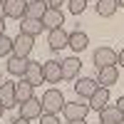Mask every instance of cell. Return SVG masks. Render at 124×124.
I'll list each match as a JSON object with an SVG mask.
<instances>
[{"label": "cell", "mask_w": 124, "mask_h": 124, "mask_svg": "<svg viewBox=\"0 0 124 124\" xmlns=\"http://www.w3.org/2000/svg\"><path fill=\"white\" fill-rule=\"evenodd\" d=\"M40 104H42V114H60L62 107H65V97H62V89H45L42 99H40Z\"/></svg>", "instance_id": "obj_1"}, {"label": "cell", "mask_w": 124, "mask_h": 124, "mask_svg": "<svg viewBox=\"0 0 124 124\" xmlns=\"http://www.w3.org/2000/svg\"><path fill=\"white\" fill-rule=\"evenodd\" d=\"M62 114H65L67 122H85L89 114V104L87 102H65Z\"/></svg>", "instance_id": "obj_2"}, {"label": "cell", "mask_w": 124, "mask_h": 124, "mask_svg": "<svg viewBox=\"0 0 124 124\" xmlns=\"http://www.w3.org/2000/svg\"><path fill=\"white\" fill-rule=\"evenodd\" d=\"M32 47H35V37H30V35H25V32H17V37H13V55H17V57H30Z\"/></svg>", "instance_id": "obj_3"}, {"label": "cell", "mask_w": 124, "mask_h": 124, "mask_svg": "<svg viewBox=\"0 0 124 124\" xmlns=\"http://www.w3.org/2000/svg\"><path fill=\"white\" fill-rule=\"evenodd\" d=\"M117 52L112 47H99L94 50V55H92V62H94V67L102 70V67H112V65H117Z\"/></svg>", "instance_id": "obj_4"}, {"label": "cell", "mask_w": 124, "mask_h": 124, "mask_svg": "<svg viewBox=\"0 0 124 124\" xmlns=\"http://www.w3.org/2000/svg\"><path fill=\"white\" fill-rule=\"evenodd\" d=\"M40 23H42V27L50 32V30H57V27H62V25H65V15H62V10L47 8V10H45V15L40 17Z\"/></svg>", "instance_id": "obj_5"}, {"label": "cell", "mask_w": 124, "mask_h": 124, "mask_svg": "<svg viewBox=\"0 0 124 124\" xmlns=\"http://www.w3.org/2000/svg\"><path fill=\"white\" fill-rule=\"evenodd\" d=\"M97 85L99 87H112V85H117L119 82V70H117V65H112V67H102V70H97Z\"/></svg>", "instance_id": "obj_6"}, {"label": "cell", "mask_w": 124, "mask_h": 124, "mask_svg": "<svg viewBox=\"0 0 124 124\" xmlns=\"http://www.w3.org/2000/svg\"><path fill=\"white\" fill-rule=\"evenodd\" d=\"M0 104H3L5 109H13V107H17V97H15V82L5 79L3 85H0Z\"/></svg>", "instance_id": "obj_7"}, {"label": "cell", "mask_w": 124, "mask_h": 124, "mask_svg": "<svg viewBox=\"0 0 124 124\" xmlns=\"http://www.w3.org/2000/svg\"><path fill=\"white\" fill-rule=\"evenodd\" d=\"M60 67H62V79H77L79 75V70H82V60L79 57H65L60 62Z\"/></svg>", "instance_id": "obj_8"}, {"label": "cell", "mask_w": 124, "mask_h": 124, "mask_svg": "<svg viewBox=\"0 0 124 124\" xmlns=\"http://www.w3.org/2000/svg\"><path fill=\"white\" fill-rule=\"evenodd\" d=\"M67 40H70V32H65L62 27L50 30V32H47V47L52 50V52H57V50H65V47H67Z\"/></svg>", "instance_id": "obj_9"}, {"label": "cell", "mask_w": 124, "mask_h": 124, "mask_svg": "<svg viewBox=\"0 0 124 124\" xmlns=\"http://www.w3.org/2000/svg\"><path fill=\"white\" fill-rule=\"evenodd\" d=\"M97 79L94 77H79L77 82H75V92H77V97H82V99H89L92 94L97 92Z\"/></svg>", "instance_id": "obj_10"}, {"label": "cell", "mask_w": 124, "mask_h": 124, "mask_svg": "<svg viewBox=\"0 0 124 124\" xmlns=\"http://www.w3.org/2000/svg\"><path fill=\"white\" fill-rule=\"evenodd\" d=\"M42 79L50 82V85H57V82L62 79V67L57 60H47L42 62Z\"/></svg>", "instance_id": "obj_11"}, {"label": "cell", "mask_w": 124, "mask_h": 124, "mask_svg": "<svg viewBox=\"0 0 124 124\" xmlns=\"http://www.w3.org/2000/svg\"><path fill=\"white\" fill-rule=\"evenodd\" d=\"M17 107H20V117L27 119V122L42 114V104H40V99H35V97H30L27 102H20Z\"/></svg>", "instance_id": "obj_12"}, {"label": "cell", "mask_w": 124, "mask_h": 124, "mask_svg": "<svg viewBox=\"0 0 124 124\" xmlns=\"http://www.w3.org/2000/svg\"><path fill=\"white\" fill-rule=\"evenodd\" d=\"M23 79L25 82H30L32 87H37V85H42V65L40 62H35V60H30L27 62V70H25V75H23Z\"/></svg>", "instance_id": "obj_13"}, {"label": "cell", "mask_w": 124, "mask_h": 124, "mask_svg": "<svg viewBox=\"0 0 124 124\" xmlns=\"http://www.w3.org/2000/svg\"><path fill=\"white\" fill-rule=\"evenodd\" d=\"M25 8H27L25 0H5V17H10V20H23L25 17Z\"/></svg>", "instance_id": "obj_14"}, {"label": "cell", "mask_w": 124, "mask_h": 124, "mask_svg": "<svg viewBox=\"0 0 124 124\" xmlns=\"http://www.w3.org/2000/svg\"><path fill=\"white\" fill-rule=\"evenodd\" d=\"M89 109H94V112H102L107 104H109V89L107 87H97V92L89 97Z\"/></svg>", "instance_id": "obj_15"}, {"label": "cell", "mask_w": 124, "mask_h": 124, "mask_svg": "<svg viewBox=\"0 0 124 124\" xmlns=\"http://www.w3.org/2000/svg\"><path fill=\"white\" fill-rule=\"evenodd\" d=\"M67 47H72L75 52H82V50H87V47H89V35H87V32H82V30H75V32H70Z\"/></svg>", "instance_id": "obj_16"}, {"label": "cell", "mask_w": 124, "mask_h": 124, "mask_svg": "<svg viewBox=\"0 0 124 124\" xmlns=\"http://www.w3.org/2000/svg\"><path fill=\"white\" fill-rule=\"evenodd\" d=\"M27 62H30V57H17V55H10V57H8L5 70L10 72V75H20V77H23V75H25V70H27Z\"/></svg>", "instance_id": "obj_17"}, {"label": "cell", "mask_w": 124, "mask_h": 124, "mask_svg": "<svg viewBox=\"0 0 124 124\" xmlns=\"http://www.w3.org/2000/svg\"><path fill=\"white\" fill-rule=\"evenodd\" d=\"M42 30H45V27H42L40 20H32V17H23V20H20V32H25V35H30V37L40 35Z\"/></svg>", "instance_id": "obj_18"}, {"label": "cell", "mask_w": 124, "mask_h": 124, "mask_svg": "<svg viewBox=\"0 0 124 124\" xmlns=\"http://www.w3.org/2000/svg\"><path fill=\"white\" fill-rule=\"evenodd\" d=\"M94 10H97L99 17H112V15L119 10V3H117V0H97Z\"/></svg>", "instance_id": "obj_19"}, {"label": "cell", "mask_w": 124, "mask_h": 124, "mask_svg": "<svg viewBox=\"0 0 124 124\" xmlns=\"http://www.w3.org/2000/svg\"><path fill=\"white\" fill-rule=\"evenodd\" d=\"M45 10H47L45 0H30V3H27V8H25V17H32V20H40V17L45 15Z\"/></svg>", "instance_id": "obj_20"}, {"label": "cell", "mask_w": 124, "mask_h": 124, "mask_svg": "<svg viewBox=\"0 0 124 124\" xmlns=\"http://www.w3.org/2000/svg\"><path fill=\"white\" fill-rule=\"evenodd\" d=\"M32 85L30 82H25V79H20V82H15V97H17V104L20 102H27L30 97H32Z\"/></svg>", "instance_id": "obj_21"}, {"label": "cell", "mask_w": 124, "mask_h": 124, "mask_svg": "<svg viewBox=\"0 0 124 124\" xmlns=\"http://www.w3.org/2000/svg\"><path fill=\"white\" fill-rule=\"evenodd\" d=\"M99 119H109V122H114V124H122L124 122V114H122L114 104H107L104 109L99 112Z\"/></svg>", "instance_id": "obj_22"}, {"label": "cell", "mask_w": 124, "mask_h": 124, "mask_svg": "<svg viewBox=\"0 0 124 124\" xmlns=\"http://www.w3.org/2000/svg\"><path fill=\"white\" fill-rule=\"evenodd\" d=\"M13 55V37L0 35V57H10Z\"/></svg>", "instance_id": "obj_23"}, {"label": "cell", "mask_w": 124, "mask_h": 124, "mask_svg": "<svg viewBox=\"0 0 124 124\" xmlns=\"http://www.w3.org/2000/svg\"><path fill=\"white\" fill-rule=\"evenodd\" d=\"M67 3H70V13L72 15H82L85 8H87V0H67Z\"/></svg>", "instance_id": "obj_24"}, {"label": "cell", "mask_w": 124, "mask_h": 124, "mask_svg": "<svg viewBox=\"0 0 124 124\" xmlns=\"http://www.w3.org/2000/svg\"><path fill=\"white\" fill-rule=\"evenodd\" d=\"M40 124H60L57 114H40Z\"/></svg>", "instance_id": "obj_25"}, {"label": "cell", "mask_w": 124, "mask_h": 124, "mask_svg": "<svg viewBox=\"0 0 124 124\" xmlns=\"http://www.w3.org/2000/svg\"><path fill=\"white\" fill-rule=\"evenodd\" d=\"M62 3H65V0H45V5H47V8H55V10H60Z\"/></svg>", "instance_id": "obj_26"}, {"label": "cell", "mask_w": 124, "mask_h": 124, "mask_svg": "<svg viewBox=\"0 0 124 124\" xmlns=\"http://www.w3.org/2000/svg\"><path fill=\"white\" fill-rule=\"evenodd\" d=\"M114 107H117L122 114H124V97H119V99H117V104H114Z\"/></svg>", "instance_id": "obj_27"}, {"label": "cell", "mask_w": 124, "mask_h": 124, "mask_svg": "<svg viewBox=\"0 0 124 124\" xmlns=\"http://www.w3.org/2000/svg\"><path fill=\"white\" fill-rule=\"evenodd\" d=\"M117 57H119V60H117V62H119V67H124V47L119 50V55H117Z\"/></svg>", "instance_id": "obj_28"}, {"label": "cell", "mask_w": 124, "mask_h": 124, "mask_svg": "<svg viewBox=\"0 0 124 124\" xmlns=\"http://www.w3.org/2000/svg\"><path fill=\"white\" fill-rule=\"evenodd\" d=\"M10 124H30V122H27V119H23V117H17V119L10 122Z\"/></svg>", "instance_id": "obj_29"}, {"label": "cell", "mask_w": 124, "mask_h": 124, "mask_svg": "<svg viewBox=\"0 0 124 124\" xmlns=\"http://www.w3.org/2000/svg\"><path fill=\"white\" fill-rule=\"evenodd\" d=\"M0 35H5V17H0Z\"/></svg>", "instance_id": "obj_30"}, {"label": "cell", "mask_w": 124, "mask_h": 124, "mask_svg": "<svg viewBox=\"0 0 124 124\" xmlns=\"http://www.w3.org/2000/svg\"><path fill=\"white\" fill-rule=\"evenodd\" d=\"M0 17H5V0H0Z\"/></svg>", "instance_id": "obj_31"}, {"label": "cell", "mask_w": 124, "mask_h": 124, "mask_svg": "<svg viewBox=\"0 0 124 124\" xmlns=\"http://www.w3.org/2000/svg\"><path fill=\"white\" fill-rule=\"evenodd\" d=\"M99 124H114V122H109V119H99Z\"/></svg>", "instance_id": "obj_32"}, {"label": "cell", "mask_w": 124, "mask_h": 124, "mask_svg": "<svg viewBox=\"0 0 124 124\" xmlns=\"http://www.w3.org/2000/svg\"><path fill=\"white\" fill-rule=\"evenodd\" d=\"M3 114H5V107H3V104H0V117H3Z\"/></svg>", "instance_id": "obj_33"}, {"label": "cell", "mask_w": 124, "mask_h": 124, "mask_svg": "<svg viewBox=\"0 0 124 124\" xmlns=\"http://www.w3.org/2000/svg\"><path fill=\"white\" fill-rule=\"evenodd\" d=\"M67 124H87V122H67Z\"/></svg>", "instance_id": "obj_34"}, {"label": "cell", "mask_w": 124, "mask_h": 124, "mask_svg": "<svg viewBox=\"0 0 124 124\" xmlns=\"http://www.w3.org/2000/svg\"><path fill=\"white\" fill-rule=\"evenodd\" d=\"M117 3H119V8H124V0H117Z\"/></svg>", "instance_id": "obj_35"}, {"label": "cell", "mask_w": 124, "mask_h": 124, "mask_svg": "<svg viewBox=\"0 0 124 124\" xmlns=\"http://www.w3.org/2000/svg\"><path fill=\"white\" fill-rule=\"evenodd\" d=\"M87 3H89V0H87ZM94 3H97V0H94Z\"/></svg>", "instance_id": "obj_36"}]
</instances>
